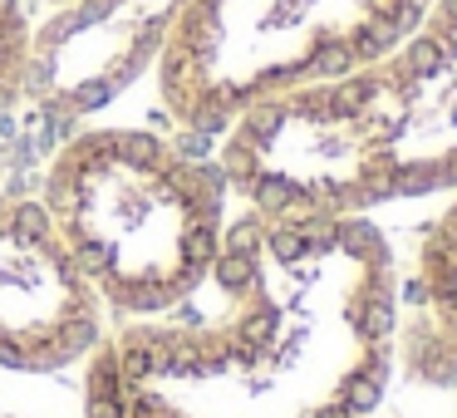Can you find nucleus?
<instances>
[{
  "label": "nucleus",
  "mask_w": 457,
  "mask_h": 418,
  "mask_svg": "<svg viewBox=\"0 0 457 418\" xmlns=\"http://www.w3.org/2000/svg\"><path fill=\"white\" fill-rule=\"evenodd\" d=\"M30 60H35V21L25 11V0H0V113L25 99Z\"/></svg>",
  "instance_id": "9"
},
{
  "label": "nucleus",
  "mask_w": 457,
  "mask_h": 418,
  "mask_svg": "<svg viewBox=\"0 0 457 418\" xmlns=\"http://www.w3.org/2000/svg\"><path fill=\"white\" fill-rule=\"evenodd\" d=\"M217 172L266 222H339L394 202V153L374 64L241 109Z\"/></svg>",
  "instance_id": "4"
},
{
  "label": "nucleus",
  "mask_w": 457,
  "mask_h": 418,
  "mask_svg": "<svg viewBox=\"0 0 457 418\" xmlns=\"http://www.w3.org/2000/svg\"><path fill=\"white\" fill-rule=\"evenodd\" d=\"M70 256L123 320L178 310L207 280L227 231V182L148 129H84L40 192Z\"/></svg>",
  "instance_id": "2"
},
{
  "label": "nucleus",
  "mask_w": 457,
  "mask_h": 418,
  "mask_svg": "<svg viewBox=\"0 0 457 418\" xmlns=\"http://www.w3.org/2000/svg\"><path fill=\"white\" fill-rule=\"evenodd\" d=\"M433 0H187L158 50V99L178 129L221 133L241 109L369 70Z\"/></svg>",
  "instance_id": "3"
},
{
  "label": "nucleus",
  "mask_w": 457,
  "mask_h": 418,
  "mask_svg": "<svg viewBox=\"0 0 457 418\" xmlns=\"http://www.w3.org/2000/svg\"><path fill=\"white\" fill-rule=\"evenodd\" d=\"M109 305L40 197H0V369L60 374L104 339Z\"/></svg>",
  "instance_id": "5"
},
{
  "label": "nucleus",
  "mask_w": 457,
  "mask_h": 418,
  "mask_svg": "<svg viewBox=\"0 0 457 418\" xmlns=\"http://www.w3.org/2000/svg\"><path fill=\"white\" fill-rule=\"evenodd\" d=\"M394 153V197L457 192V0H433L374 64Z\"/></svg>",
  "instance_id": "7"
},
{
  "label": "nucleus",
  "mask_w": 457,
  "mask_h": 418,
  "mask_svg": "<svg viewBox=\"0 0 457 418\" xmlns=\"http://www.w3.org/2000/svg\"><path fill=\"white\" fill-rule=\"evenodd\" d=\"M403 374L428 389H457V192L418 241L413 280L398 290Z\"/></svg>",
  "instance_id": "8"
},
{
  "label": "nucleus",
  "mask_w": 457,
  "mask_h": 418,
  "mask_svg": "<svg viewBox=\"0 0 457 418\" xmlns=\"http://www.w3.org/2000/svg\"><path fill=\"white\" fill-rule=\"evenodd\" d=\"M398 345V266L364 217L227 222L207 280L84 359V418H364Z\"/></svg>",
  "instance_id": "1"
},
{
  "label": "nucleus",
  "mask_w": 457,
  "mask_h": 418,
  "mask_svg": "<svg viewBox=\"0 0 457 418\" xmlns=\"http://www.w3.org/2000/svg\"><path fill=\"white\" fill-rule=\"evenodd\" d=\"M187 0H74L35 30L30 89L60 119H84L123 94L148 64Z\"/></svg>",
  "instance_id": "6"
},
{
  "label": "nucleus",
  "mask_w": 457,
  "mask_h": 418,
  "mask_svg": "<svg viewBox=\"0 0 457 418\" xmlns=\"http://www.w3.org/2000/svg\"><path fill=\"white\" fill-rule=\"evenodd\" d=\"M364 418H369V414H364Z\"/></svg>",
  "instance_id": "11"
},
{
  "label": "nucleus",
  "mask_w": 457,
  "mask_h": 418,
  "mask_svg": "<svg viewBox=\"0 0 457 418\" xmlns=\"http://www.w3.org/2000/svg\"><path fill=\"white\" fill-rule=\"evenodd\" d=\"M50 5H74V0H50Z\"/></svg>",
  "instance_id": "10"
}]
</instances>
